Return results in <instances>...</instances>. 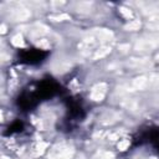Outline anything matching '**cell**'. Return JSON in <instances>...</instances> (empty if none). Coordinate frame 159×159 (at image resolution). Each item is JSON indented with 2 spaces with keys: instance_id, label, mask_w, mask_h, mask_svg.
I'll use <instances>...</instances> for the list:
<instances>
[]
</instances>
